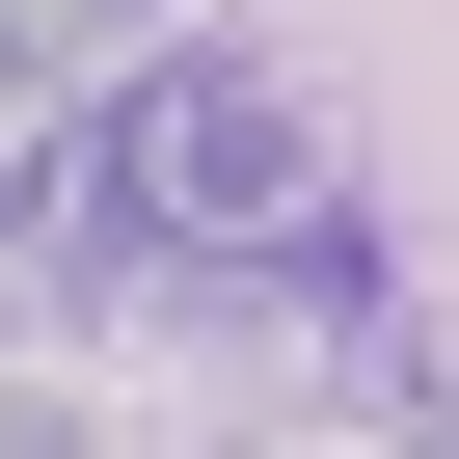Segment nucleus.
Listing matches in <instances>:
<instances>
[{
    "mask_svg": "<svg viewBox=\"0 0 459 459\" xmlns=\"http://www.w3.org/2000/svg\"><path fill=\"white\" fill-rule=\"evenodd\" d=\"M28 298H108V271H162V244H271V216H351L325 189V108L298 82H244V55H82L28 135Z\"/></svg>",
    "mask_w": 459,
    "mask_h": 459,
    "instance_id": "nucleus-1",
    "label": "nucleus"
},
{
    "mask_svg": "<svg viewBox=\"0 0 459 459\" xmlns=\"http://www.w3.org/2000/svg\"><path fill=\"white\" fill-rule=\"evenodd\" d=\"M28 108H55V28H28V0H0V135H28Z\"/></svg>",
    "mask_w": 459,
    "mask_h": 459,
    "instance_id": "nucleus-4",
    "label": "nucleus"
},
{
    "mask_svg": "<svg viewBox=\"0 0 459 459\" xmlns=\"http://www.w3.org/2000/svg\"><path fill=\"white\" fill-rule=\"evenodd\" d=\"M0 351H28V244H0Z\"/></svg>",
    "mask_w": 459,
    "mask_h": 459,
    "instance_id": "nucleus-5",
    "label": "nucleus"
},
{
    "mask_svg": "<svg viewBox=\"0 0 459 459\" xmlns=\"http://www.w3.org/2000/svg\"><path fill=\"white\" fill-rule=\"evenodd\" d=\"M82 432H108V405H82L55 351H0V459H82Z\"/></svg>",
    "mask_w": 459,
    "mask_h": 459,
    "instance_id": "nucleus-3",
    "label": "nucleus"
},
{
    "mask_svg": "<svg viewBox=\"0 0 459 459\" xmlns=\"http://www.w3.org/2000/svg\"><path fill=\"white\" fill-rule=\"evenodd\" d=\"M28 28H55V82H82V55H162V28H216V0H28Z\"/></svg>",
    "mask_w": 459,
    "mask_h": 459,
    "instance_id": "nucleus-2",
    "label": "nucleus"
}]
</instances>
